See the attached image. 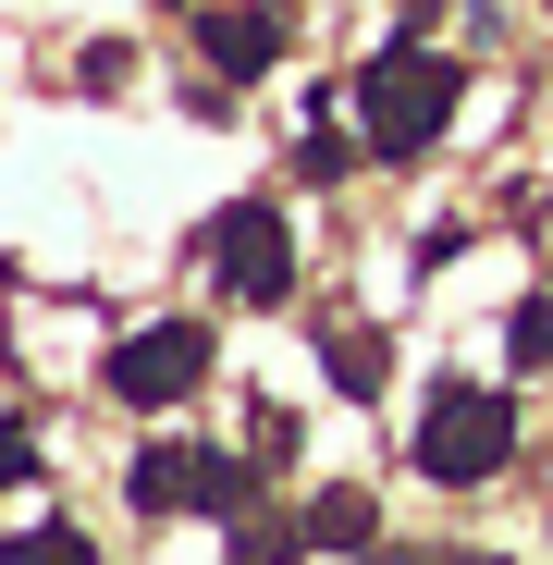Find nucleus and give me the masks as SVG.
Instances as JSON below:
<instances>
[{
    "label": "nucleus",
    "instance_id": "nucleus-8",
    "mask_svg": "<svg viewBox=\"0 0 553 565\" xmlns=\"http://www.w3.org/2000/svg\"><path fill=\"white\" fill-rule=\"evenodd\" d=\"M320 369H332V394H344V406H369V394L394 382V344H382V332H332Z\"/></svg>",
    "mask_w": 553,
    "mask_h": 565
},
{
    "label": "nucleus",
    "instance_id": "nucleus-12",
    "mask_svg": "<svg viewBox=\"0 0 553 565\" xmlns=\"http://www.w3.org/2000/svg\"><path fill=\"white\" fill-rule=\"evenodd\" d=\"M25 480H38V430L0 418V492H25Z\"/></svg>",
    "mask_w": 553,
    "mask_h": 565
},
{
    "label": "nucleus",
    "instance_id": "nucleus-10",
    "mask_svg": "<svg viewBox=\"0 0 553 565\" xmlns=\"http://www.w3.org/2000/svg\"><path fill=\"white\" fill-rule=\"evenodd\" d=\"M0 565H99V541H86L74 516H50V529H25V541H0Z\"/></svg>",
    "mask_w": 553,
    "mask_h": 565
},
{
    "label": "nucleus",
    "instance_id": "nucleus-1",
    "mask_svg": "<svg viewBox=\"0 0 553 565\" xmlns=\"http://www.w3.org/2000/svg\"><path fill=\"white\" fill-rule=\"evenodd\" d=\"M455 99H468V62H443V50H382L357 74V136H369V160H430L443 148V124H455Z\"/></svg>",
    "mask_w": 553,
    "mask_h": 565
},
{
    "label": "nucleus",
    "instance_id": "nucleus-14",
    "mask_svg": "<svg viewBox=\"0 0 553 565\" xmlns=\"http://www.w3.org/2000/svg\"><path fill=\"white\" fill-rule=\"evenodd\" d=\"M148 13H160V0H148Z\"/></svg>",
    "mask_w": 553,
    "mask_h": 565
},
{
    "label": "nucleus",
    "instance_id": "nucleus-9",
    "mask_svg": "<svg viewBox=\"0 0 553 565\" xmlns=\"http://www.w3.org/2000/svg\"><path fill=\"white\" fill-rule=\"evenodd\" d=\"M308 553V516H234V565H296Z\"/></svg>",
    "mask_w": 553,
    "mask_h": 565
},
{
    "label": "nucleus",
    "instance_id": "nucleus-11",
    "mask_svg": "<svg viewBox=\"0 0 553 565\" xmlns=\"http://www.w3.org/2000/svg\"><path fill=\"white\" fill-rule=\"evenodd\" d=\"M504 356H517V369H553V296H529V308L504 320Z\"/></svg>",
    "mask_w": 553,
    "mask_h": 565
},
{
    "label": "nucleus",
    "instance_id": "nucleus-2",
    "mask_svg": "<svg viewBox=\"0 0 553 565\" xmlns=\"http://www.w3.org/2000/svg\"><path fill=\"white\" fill-rule=\"evenodd\" d=\"M517 467V394L504 382H430V406H418V480H443V492H480V480H504Z\"/></svg>",
    "mask_w": 553,
    "mask_h": 565
},
{
    "label": "nucleus",
    "instance_id": "nucleus-4",
    "mask_svg": "<svg viewBox=\"0 0 553 565\" xmlns=\"http://www.w3.org/2000/svg\"><path fill=\"white\" fill-rule=\"evenodd\" d=\"M198 258H210V282H222L234 308H284V296H296V234H284V210H270V198L210 210Z\"/></svg>",
    "mask_w": 553,
    "mask_h": 565
},
{
    "label": "nucleus",
    "instance_id": "nucleus-7",
    "mask_svg": "<svg viewBox=\"0 0 553 565\" xmlns=\"http://www.w3.org/2000/svg\"><path fill=\"white\" fill-rule=\"evenodd\" d=\"M369 541H382V504H369L357 480L308 492V553H369Z\"/></svg>",
    "mask_w": 553,
    "mask_h": 565
},
{
    "label": "nucleus",
    "instance_id": "nucleus-5",
    "mask_svg": "<svg viewBox=\"0 0 553 565\" xmlns=\"http://www.w3.org/2000/svg\"><path fill=\"white\" fill-rule=\"evenodd\" d=\"M210 320H148V332H124L111 344V369H99V382H111V406H136V418H160V406H184V394H198L210 382Z\"/></svg>",
    "mask_w": 553,
    "mask_h": 565
},
{
    "label": "nucleus",
    "instance_id": "nucleus-3",
    "mask_svg": "<svg viewBox=\"0 0 553 565\" xmlns=\"http://www.w3.org/2000/svg\"><path fill=\"white\" fill-rule=\"evenodd\" d=\"M124 504H136V516H246V504H258V467L222 455V443H136Z\"/></svg>",
    "mask_w": 553,
    "mask_h": 565
},
{
    "label": "nucleus",
    "instance_id": "nucleus-13",
    "mask_svg": "<svg viewBox=\"0 0 553 565\" xmlns=\"http://www.w3.org/2000/svg\"><path fill=\"white\" fill-rule=\"evenodd\" d=\"M369 565H492V553H369Z\"/></svg>",
    "mask_w": 553,
    "mask_h": 565
},
{
    "label": "nucleus",
    "instance_id": "nucleus-6",
    "mask_svg": "<svg viewBox=\"0 0 553 565\" xmlns=\"http://www.w3.org/2000/svg\"><path fill=\"white\" fill-rule=\"evenodd\" d=\"M198 50H210V74H270L284 62V13H270V0H210Z\"/></svg>",
    "mask_w": 553,
    "mask_h": 565
}]
</instances>
